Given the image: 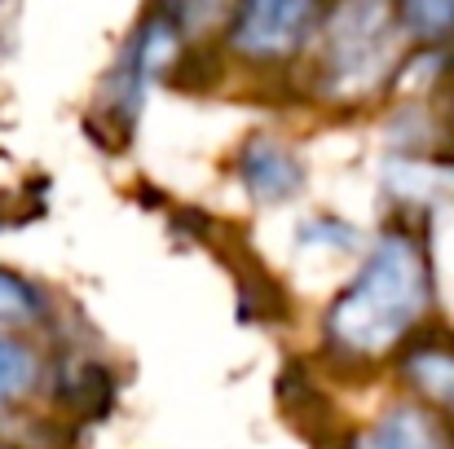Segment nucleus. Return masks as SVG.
Wrapping results in <instances>:
<instances>
[{
  "label": "nucleus",
  "mask_w": 454,
  "mask_h": 449,
  "mask_svg": "<svg viewBox=\"0 0 454 449\" xmlns=\"http://www.w3.org/2000/svg\"><path fill=\"white\" fill-rule=\"evenodd\" d=\"M433 308V265L415 229H384L357 278L331 299L322 335L344 361H384L424 326Z\"/></svg>",
  "instance_id": "obj_1"
},
{
  "label": "nucleus",
  "mask_w": 454,
  "mask_h": 449,
  "mask_svg": "<svg viewBox=\"0 0 454 449\" xmlns=\"http://www.w3.org/2000/svg\"><path fill=\"white\" fill-rule=\"evenodd\" d=\"M322 31V93L331 102L371 97L393 75L397 40L388 0H344Z\"/></svg>",
  "instance_id": "obj_2"
},
{
  "label": "nucleus",
  "mask_w": 454,
  "mask_h": 449,
  "mask_svg": "<svg viewBox=\"0 0 454 449\" xmlns=\"http://www.w3.org/2000/svg\"><path fill=\"white\" fill-rule=\"evenodd\" d=\"M317 13V0H239L230 13V49L247 62H283L304 49Z\"/></svg>",
  "instance_id": "obj_3"
},
{
  "label": "nucleus",
  "mask_w": 454,
  "mask_h": 449,
  "mask_svg": "<svg viewBox=\"0 0 454 449\" xmlns=\"http://www.w3.org/2000/svg\"><path fill=\"white\" fill-rule=\"evenodd\" d=\"M234 167H239L243 190H247L261 207L292 203V198L304 190V181H309L301 154L287 146V142L270 137V133L247 137V142H243V150H239V159H234Z\"/></svg>",
  "instance_id": "obj_4"
},
{
  "label": "nucleus",
  "mask_w": 454,
  "mask_h": 449,
  "mask_svg": "<svg viewBox=\"0 0 454 449\" xmlns=\"http://www.w3.org/2000/svg\"><path fill=\"white\" fill-rule=\"evenodd\" d=\"M402 379L411 383V392H419L433 410L454 414V335L442 326L415 330L402 344Z\"/></svg>",
  "instance_id": "obj_5"
},
{
  "label": "nucleus",
  "mask_w": 454,
  "mask_h": 449,
  "mask_svg": "<svg viewBox=\"0 0 454 449\" xmlns=\"http://www.w3.org/2000/svg\"><path fill=\"white\" fill-rule=\"evenodd\" d=\"M344 449H450V428L428 406H393L357 428Z\"/></svg>",
  "instance_id": "obj_6"
},
{
  "label": "nucleus",
  "mask_w": 454,
  "mask_h": 449,
  "mask_svg": "<svg viewBox=\"0 0 454 449\" xmlns=\"http://www.w3.org/2000/svg\"><path fill=\"white\" fill-rule=\"evenodd\" d=\"M58 406L80 423H102L115 406V375L102 361H71L58 379Z\"/></svg>",
  "instance_id": "obj_7"
},
{
  "label": "nucleus",
  "mask_w": 454,
  "mask_h": 449,
  "mask_svg": "<svg viewBox=\"0 0 454 449\" xmlns=\"http://www.w3.org/2000/svg\"><path fill=\"white\" fill-rule=\"evenodd\" d=\"M40 383V357L31 344H22L18 335L0 330V414L13 410L18 401H27Z\"/></svg>",
  "instance_id": "obj_8"
},
{
  "label": "nucleus",
  "mask_w": 454,
  "mask_h": 449,
  "mask_svg": "<svg viewBox=\"0 0 454 449\" xmlns=\"http://www.w3.org/2000/svg\"><path fill=\"white\" fill-rule=\"evenodd\" d=\"M44 321H49V296L31 278L0 265V330L13 335V330L44 326Z\"/></svg>",
  "instance_id": "obj_9"
},
{
  "label": "nucleus",
  "mask_w": 454,
  "mask_h": 449,
  "mask_svg": "<svg viewBox=\"0 0 454 449\" xmlns=\"http://www.w3.org/2000/svg\"><path fill=\"white\" fill-rule=\"evenodd\" d=\"M397 13L415 40H454V0H397Z\"/></svg>",
  "instance_id": "obj_10"
},
{
  "label": "nucleus",
  "mask_w": 454,
  "mask_h": 449,
  "mask_svg": "<svg viewBox=\"0 0 454 449\" xmlns=\"http://www.w3.org/2000/svg\"><path fill=\"white\" fill-rule=\"evenodd\" d=\"M239 0H159V18H168L181 35H203L234 13Z\"/></svg>",
  "instance_id": "obj_11"
},
{
  "label": "nucleus",
  "mask_w": 454,
  "mask_h": 449,
  "mask_svg": "<svg viewBox=\"0 0 454 449\" xmlns=\"http://www.w3.org/2000/svg\"><path fill=\"white\" fill-rule=\"evenodd\" d=\"M424 120V142L419 150H433L442 163H454V80H446L442 97L433 111H419Z\"/></svg>",
  "instance_id": "obj_12"
},
{
  "label": "nucleus",
  "mask_w": 454,
  "mask_h": 449,
  "mask_svg": "<svg viewBox=\"0 0 454 449\" xmlns=\"http://www.w3.org/2000/svg\"><path fill=\"white\" fill-rule=\"evenodd\" d=\"M357 243V229L353 225H340L331 216H313L301 225V247H331V252H348Z\"/></svg>",
  "instance_id": "obj_13"
},
{
  "label": "nucleus",
  "mask_w": 454,
  "mask_h": 449,
  "mask_svg": "<svg viewBox=\"0 0 454 449\" xmlns=\"http://www.w3.org/2000/svg\"><path fill=\"white\" fill-rule=\"evenodd\" d=\"M450 449H454V419H450Z\"/></svg>",
  "instance_id": "obj_14"
},
{
  "label": "nucleus",
  "mask_w": 454,
  "mask_h": 449,
  "mask_svg": "<svg viewBox=\"0 0 454 449\" xmlns=\"http://www.w3.org/2000/svg\"><path fill=\"white\" fill-rule=\"evenodd\" d=\"M0 449H18V445H0Z\"/></svg>",
  "instance_id": "obj_15"
}]
</instances>
